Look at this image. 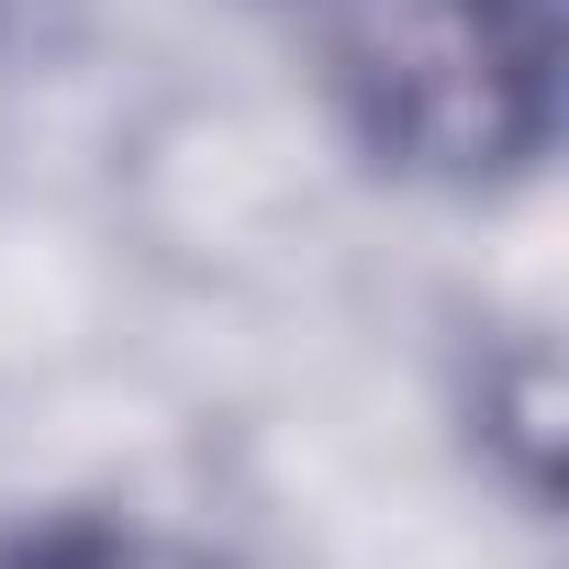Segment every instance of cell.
<instances>
[{
  "mask_svg": "<svg viewBox=\"0 0 569 569\" xmlns=\"http://www.w3.org/2000/svg\"><path fill=\"white\" fill-rule=\"evenodd\" d=\"M336 134L436 201L536 190L569 123V0H279Z\"/></svg>",
  "mask_w": 569,
  "mask_h": 569,
  "instance_id": "cell-1",
  "label": "cell"
},
{
  "mask_svg": "<svg viewBox=\"0 0 569 569\" xmlns=\"http://www.w3.org/2000/svg\"><path fill=\"white\" fill-rule=\"evenodd\" d=\"M0 569H257V558L146 502H46L23 525H0Z\"/></svg>",
  "mask_w": 569,
  "mask_h": 569,
  "instance_id": "cell-2",
  "label": "cell"
},
{
  "mask_svg": "<svg viewBox=\"0 0 569 569\" xmlns=\"http://www.w3.org/2000/svg\"><path fill=\"white\" fill-rule=\"evenodd\" d=\"M469 436L491 447L502 491L513 502H547V447H558V358L536 325L513 336H480V369H469Z\"/></svg>",
  "mask_w": 569,
  "mask_h": 569,
  "instance_id": "cell-3",
  "label": "cell"
},
{
  "mask_svg": "<svg viewBox=\"0 0 569 569\" xmlns=\"http://www.w3.org/2000/svg\"><path fill=\"white\" fill-rule=\"evenodd\" d=\"M23 23H34V0H0V46H12V34H23Z\"/></svg>",
  "mask_w": 569,
  "mask_h": 569,
  "instance_id": "cell-4",
  "label": "cell"
}]
</instances>
